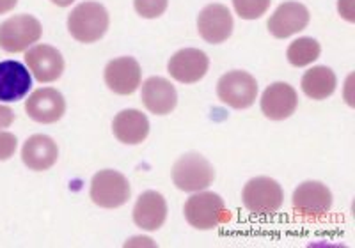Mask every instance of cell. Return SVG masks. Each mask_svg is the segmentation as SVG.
<instances>
[{"mask_svg":"<svg viewBox=\"0 0 355 248\" xmlns=\"http://www.w3.org/2000/svg\"><path fill=\"white\" fill-rule=\"evenodd\" d=\"M25 112L36 123H57L66 112L64 96L57 89L52 87L37 89L25 101Z\"/></svg>","mask_w":355,"mask_h":248,"instance_id":"10","label":"cell"},{"mask_svg":"<svg viewBox=\"0 0 355 248\" xmlns=\"http://www.w3.org/2000/svg\"><path fill=\"white\" fill-rule=\"evenodd\" d=\"M293 209L297 215L318 220L327 215L332 208V193L327 184L320 181H304L293 192Z\"/></svg>","mask_w":355,"mask_h":248,"instance_id":"8","label":"cell"},{"mask_svg":"<svg viewBox=\"0 0 355 248\" xmlns=\"http://www.w3.org/2000/svg\"><path fill=\"white\" fill-rule=\"evenodd\" d=\"M167 202L164 195L155 190L141 193L133 208V222L142 231H158L166 224Z\"/></svg>","mask_w":355,"mask_h":248,"instance_id":"18","label":"cell"},{"mask_svg":"<svg viewBox=\"0 0 355 248\" xmlns=\"http://www.w3.org/2000/svg\"><path fill=\"white\" fill-rule=\"evenodd\" d=\"M105 84L114 94L128 96L137 91L142 80L141 64L133 57H117L105 66Z\"/></svg>","mask_w":355,"mask_h":248,"instance_id":"9","label":"cell"},{"mask_svg":"<svg viewBox=\"0 0 355 248\" xmlns=\"http://www.w3.org/2000/svg\"><path fill=\"white\" fill-rule=\"evenodd\" d=\"M18 0H0V15H6V12L12 11L17 8Z\"/></svg>","mask_w":355,"mask_h":248,"instance_id":"28","label":"cell"},{"mask_svg":"<svg viewBox=\"0 0 355 248\" xmlns=\"http://www.w3.org/2000/svg\"><path fill=\"white\" fill-rule=\"evenodd\" d=\"M309 24V11L300 2H284L275 9L266 27L268 33L277 39H286L300 33Z\"/></svg>","mask_w":355,"mask_h":248,"instance_id":"14","label":"cell"},{"mask_svg":"<svg viewBox=\"0 0 355 248\" xmlns=\"http://www.w3.org/2000/svg\"><path fill=\"white\" fill-rule=\"evenodd\" d=\"M33 87V76L18 60L0 62V101L11 103L27 96Z\"/></svg>","mask_w":355,"mask_h":248,"instance_id":"16","label":"cell"},{"mask_svg":"<svg viewBox=\"0 0 355 248\" xmlns=\"http://www.w3.org/2000/svg\"><path fill=\"white\" fill-rule=\"evenodd\" d=\"M320 43L313 37H299L288 46L286 57L290 60V64L295 68H304V66L313 64L320 57Z\"/></svg>","mask_w":355,"mask_h":248,"instance_id":"22","label":"cell"},{"mask_svg":"<svg viewBox=\"0 0 355 248\" xmlns=\"http://www.w3.org/2000/svg\"><path fill=\"white\" fill-rule=\"evenodd\" d=\"M199 36L206 43H224L233 34V17L231 11L222 4L206 6L198 17Z\"/></svg>","mask_w":355,"mask_h":248,"instance_id":"13","label":"cell"},{"mask_svg":"<svg viewBox=\"0 0 355 248\" xmlns=\"http://www.w3.org/2000/svg\"><path fill=\"white\" fill-rule=\"evenodd\" d=\"M272 0H233L234 11L243 20H258L268 11Z\"/></svg>","mask_w":355,"mask_h":248,"instance_id":"23","label":"cell"},{"mask_svg":"<svg viewBox=\"0 0 355 248\" xmlns=\"http://www.w3.org/2000/svg\"><path fill=\"white\" fill-rule=\"evenodd\" d=\"M302 91L311 100H327L336 91V75L327 66H315L302 76Z\"/></svg>","mask_w":355,"mask_h":248,"instance_id":"21","label":"cell"},{"mask_svg":"<svg viewBox=\"0 0 355 248\" xmlns=\"http://www.w3.org/2000/svg\"><path fill=\"white\" fill-rule=\"evenodd\" d=\"M210 68V59L202 50L183 48L171 57L167 71L176 82L196 84L206 75Z\"/></svg>","mask_w":355,"mask_h":248,"instance_id":"11","label":"cell"},{"mask_svg":"<svg viewBox=\"0 0 355 248\" xmlns=\"http://www.w3.org/2000/svg\"><path fill=\"white\" fill-rule=\"evenodd\" d=\"M142 103L155 116H167L176 108L178 92L164 76H151L142 84Z\"/></svg>","mask_w":355,"mask_h":248,"instance_id":"17","label":"cell"},{"mask_svg":"<svg viewBox=\"0 0 355 248\" xmlns=\"http://www.w3.org/2000/svg\"><path fill=\"white\" fill-rule=\"evenodd\" d=\"M217 96L227 107L243 110L256 101L258 82L250 73L234 69L220 76L217 84Z\"/></svg>","mask_w":355,"mask_h":248,"instance_id":"7","label":"cell"},{"mask_svg":"<svg viewBox=\"0 0 355 248\" xmlns=\"http://www.w3.org/2000/svg\"><path fill=\"white\" fill-rule=\"evenodd\" d=\"M25 62L28 69L36 76V80L41 84H50L61 78L64 71V59L61 52L50 44H36L34 48L27 50L25 53Z\"/></svg>","mask_w":355,"mask_h":248,"instance_id":"12","label":"cell"},{"mask_svg":"<svg viewBox=\"0 0 355 248\" xmlns=\"http://www.w3.org/2000/svg\"><path fill=\"white\" fill-rule=\"evenodd\" d=\"M167 6H169V0H133V8L139 17L148 18V20L162 17Z\"/></svg>","mask_w":355,"mask_h":248,"instance_id":"24","label":"cell"},{"mask_svg":"<svg viewBox=\"0 0 355 248\" xmlns=\"http://www.w3.org/2000/svg\"><path fill=\"white\" fill-rule=\"evenodd\" d=\"M91 200L100 208L116 209L125 206L132 197V188L126 176L117 170H100L91 181Z\"/></svg>","mask_w":355,"mask_h":248,"instance_id":"5","label":"cell"},{"mask_svg":"<svg viewBox=\"0 0 355 248\" xmlns=\"http://www.w3.org/2000/svg\"><path fill=\"white\" fill-rule=\"evenodd\" d=\"M110 18L100 2H82L69 12L68 30L78 43H96L105 36Z\"/></svg>","mask_w":355,"mask_h":248,"instance_id":"1","label":"cell"},{"mask_svg":"<svg viewBox=\"0 0 355 248\" xmlns=\"http://www.w3.org/2000/svg\"><path fill=\"white\" fill-rule=\"evenodd\" d=\"M242 202L252 215H274L284 202V192L281 184L268 176L252 177L243 186Z\"/></svg>","mask_w":355,"mask_h":248,"instance_id":"4","label":"cell"},{"mask_svg":"<svg viewBox=\"0 0 355 248\" xmlns=\"http://www.w3.org/2000/svg\"><path fill=\"white\" fill-rule=\"evenodd\" d=\"M43 27L40 20L31 15H17L0 25V48L9 53H20L28 50L41 39Z\"/></svg>","mask_w":355,"mask_h":248,"instance_id":"6","label":"cell"},{"mask_svg":"<svg viewBox=\"0 0 355 248\" xmlns=\"http://www.w3.org/2000/svg\"><path fill=\"white\" fill-rule=\"evenodd\" d=\"M15 121V112L6 105H0V130L9 128Z\"/></svg>","mask_w":355,"mask_h":248,"instance_id":"27","label":"cell"},{"mask_svg":"<svg viewBox=\"0 0 355 248\" xmlns=\"http://www.w3.org/2000/svg\"><path fill=\"white\" fill-rule=\"evenodd\" d=\"M173 183L178 190L189 193L201 192L214 183V165L198 152H189L178 158L173 165Z\"/></svg>","mask_w":355,"mask_h":248,"instance_id":"3","label":"cell"},{"mask_svg":"<svg viewBox=\"0 0 355 248\" xmlns=\"http://www.w3.org/2000/svg\"><path fill=\"white\" fill-rule=\"evenodd\" d=\"M112 132L114 136L123 144H142L150 135V121L135 108H128L114 117Z\"/></svg>","mask_w":355,"mask_h":248,"instance_id":"20","label":"cell"},{"mask_svg":"<svg viewBox=\"0 0 355 248\" xmlns=\"http://www.w3.org/2000/svg\"><path fill=\"white\" fill-rule=\"evenodd\" d=\"M299 105L297 91L286 82H275L266 87L261 96V112L272 121H284L291 117Z\"/></svg>","mask_w":355,"mask_h":248,"instance_id":"15","label":"cell"},{"mask_svg":"<svg viewBox=\"0 0 355 248\" xmlns=\"http://www.w3.org/2000/svg\"><path fill=\"white\" fill-rule=\"evenodd\" d=\"M338 11L347 21H355V0H338Z\"/></svg>","mask_w":355,"mask_h":248,"instance_id":"26","label":"cell"},{"mask_svg":"<svg viewBox=\"0 0 355 248\" xmlns=\"http://www.w3.org/2000/svg\"><path fill=\"white\" fill-rule=\"evenodd\" d=\"M59 148L49 135H33L25 141L21 148V160L31 170L43 172L57 163Z\"/></svg>","mask_w":355,"mask_h":248,"instance_id":"19","label":"cell"},{"mask_svg":"<svg viewBox=\"0 0 355 248\" xmlns=\"http://www.w3.org/2000/svg\"><path fill=\"white\" fill-rule=\"evenodd\" d=\"M18 141L17 136L9 132H2L0 130V161H6L17 152Z\"/></svg>","mask_w":355,"mask_h":248,"instance_id":"25","label":"cell"},{"mask_svg":"<svg viewBox=\"0 0 355 248\" xmlns=\"http://www.w3.org/2000/svg\"><path fill=\"white\" fill-rule=\"evenodd\" d=\"M183 211H185L187 222L199 231H210L230 218V211L222 197L214 192H205V190L196 192L190 197L185 202Z\"/></svg>","mask_w":355,"mask_h":248,"instance_id":"2","label":"cell"},{"mask_svg":"<svg viewBox=\"0 0 355 248\" xmlns=\"http://www.w3.org/2000/svg\"><path fill=\"white\" fill-rule=\"evenodd\" d=\"M52 4L59 6V8H68V6H71L75 0H50Z\"/></svg>","mask_w":355,"mask_h":248,"instance_id":"29","label":"cell"}]
</instances>
